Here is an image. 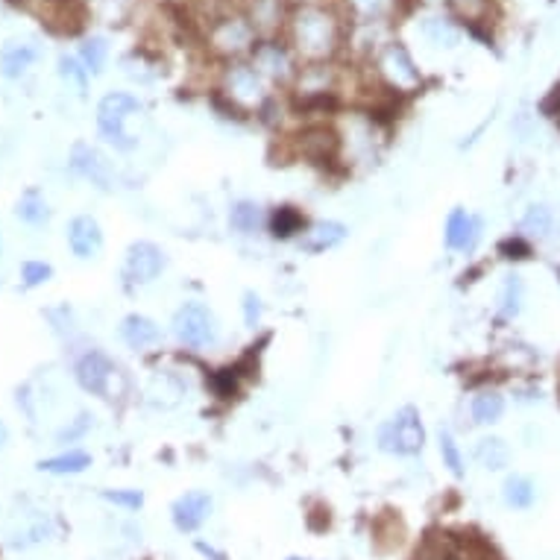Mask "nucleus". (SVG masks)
I'll list each match as a JSON object with an SVG mask.
<instances>
[{
  "mask_svg": "<svg viewBox=\"0 0 560 560\" xmlns=\"http://www.w3.org/2000/svg\"><path fill=\"white\" fill-rule=\"evenodd\" d=\"M288 38L300 59L326 62L341 47V18L320 4H302L288 21Z\"/></svg>",
  "mask_w": 560,
  "mask_h": 560,
  "instance_id": "obj_1",
  "label": "nucleus"
},
{
  "mask_svg": "<svg viewBox=\"0 0 560 560\" xmlns=\"http://www.w3.org/2000/svg\"><path fill=\"white\" fill-rule=\"evenodd\" d=\"M141 109L144 106L139 103V98H132V94H126V91H112L100 100L98 126H100V135L115 147V150H121V153L135 150V144L139 141L126 132V118Z\"/></svg>",
  "mask_w": 560,
  "mask_h": 560,
  "instance_id": "obj_2",
  "label": "nucleus"
},
{
  "mask_svg": "<svg viewBox=\"0 0 560 560\" xmlns=\"http://www.w3.org/2000/svg\"><path fill=\"white\" fill-rule=\"evenodd\" d=\"M378 446L390 455H420L426 446V428H422V417L414 405L399 408L382 428H378Z\"/></svg>",
  "mask_w": 560,
  "mask_h": 560,
  "instance_id": "obj_3",
  "label": "nucleus"
},
{
  "mask_svg": "<svg viewBox=\"0 0 560 560\" xmlns=\"http://www.w3.org/2000/svg\"><path fill=\"white\" fill-rule=\"evenodd\" d=\"M171 329L176 335V341L188 346V350H206V346L217 344V320L211 314L208 305L203 302H185L182 309L174 314Z\"/></svg>",
  "mask_w": 560,
  "mask_h": 560,
  "instance_id": "obj_4",
  "label": "nucleus"
},
{
  "mask_svg": "<svg viewBox=\"0 0 560 560\" xmlns=\"http://www.w3.org/2000/svg\"><path fill=\"white\" fill-rule=\"evenodd\" d=\"M256 27L247 18L226 15L208 27V47L220 56H241V53L256 50Z\"/></svg>",
  "mask_w": 560,
  "mask_h": 560,
  "instance_id": "obj_5",
  "label": "nucleus"
},
{
  "mask_svg": "<svg viewBox=\"0 0 560 560\" xmlns=\"http://www.w3.org/2000/svg\"><path fill=\"white\" fill-rule=\"evenodd\" d=\"M73 376H77V382L86 394L100 396V399H115L112 382L118 378V367H115L112 358L103 355L100 350H89L82 355L77 367H73Z\"/></svg>",
  "mask_w": 560,
  "mask_h": 560,
  "instance_id": "obj_6",
  "label": "nucleus"
},
{
  "mask_svg": "<svg viewBox=\"0 0 560 560\" xmlns=\"http://www.w3.org/2000/svg\"><path fill=\"white\" fill-rule=\"evenodd\" d=\"M165 267H167V256L162 252V247H156L153 241H135L126 250L123 279L130 284H150L162 276Z\"/></svg>",
  "mask_w": 560,
  "mask_h": 560,
  "instance_id": "obj_7",
  "label": "nucleus"
},
{
  "mask_svg": "<svg viewBox=\"0 0 560 560\" xmlns=\"http://www.w3.org/2000/svg\"><path fill=\"white\" fill-rule=\"evenodd\" d=\"M71 167L82 179H89L94 188H100V191H115L118 174H115L112 162L98 150V147H91L86 141L73 144V150H71Z\"/></svg>",
  "mask_w": 560,
  "mask_h": 560,
  "instance_id": "obj_8",
  "label": "nucleus"
},
{
  "mask_svg": "<svg viewBox=\"0 0 560 560\" xmlns=\"http://www.w3.org/2000/svg\"><path fill=\"white\" fill-rule=\"evenodd\" d=\"M378 73L387 80V86L394 91H414L420 86V71L403 45H387L382 50V56H378Z\"/></svg>",
  "mask_w": 560,
  "mask_h": 560,
  "instance_id": "obj_9",
  "label": "nucleus"
},
{
  "mask_svg": "<svg viewBox=\"0 0 560 560\" xmlns=\"http://www.w3.org/2000/svg\"><path fill=\"white\" fill-rule=\"evenodd\" d=\"M226 98L241 106V109H252L261 106L267 91H264V77L252 65H232L226 71Z\"/></svg>",
  "mask_w": 560,
  "mask_h": 560,
  "instance_id": "obj_10",
  "label": "nucleus"
},
{
  "mask_svg": "<svg viewBox=\"0 0 560 560\" xmlns=\"http://www.w3.org/2000/svg\"><path fill=\"white\" fill-rule=\"evenodd\" d=\"M30 13L41 18V24H47L53 33H68L73 36L82 27V13L73 0H21Z\"/></svg>",
  "mask_w": 560,
  "mask_h": 560,
  "instance_id": "obj_11",
  "label": "nucleus"
},
{
  "mask_svg": "<svg viewBox=\"0 0 560 560\" xmlns=\"http://www.w3.org/2000/svg\"><path fill=\"white\" fill-rule=\"evenodd\" d=\"M252 68L273 82H288L293 77V56L279 41H264L252 50Z\"/></svg>",
  "mask_w": 560,
  "mask_h": 560,
  "instance_id": "obj_12",
  "label": "nucleus"
},
{
  "mask_svg": "<svg viewBox=\"0 0 560 560\" xmlns=\"http://www.w3.org/2000/svg\"><path fill=\"white\" fill-rule=\"evenodd\" d=\"M171 516H174L176 531H182V534L199 531L203 522L211 516V496L203 490H191V493L179 496L171 508Z\"/></svg>",
  "mask_w": 560,
  "mask_h": 560,
  "instance_id": "obj_13",
  "label": "nucleus"
},
{
  "mask_svg": "<svg viewBox=\"0 0 560 560\" xmlns=\"http://www.w3.org/2000/svg\"><path fill=\"white\" fill-rule=\"evenodd\" d=\"M68 247L77 259H94L103 250V232L100 224L89 215L73 217L68 224Z\"/></svg>",
  "mask_w": 560,
  "mask_h": 560,
  "instance_id": "obj_14",
  "label": "nucleus"
},
{
  "mask_svg": "<svg viewBox=\"0 0 560 560\" xmlns=\"http://www.w3.org/2000/svg\"><path fill=\"white\" fill-rule=\"evenodd\" d=\"M446 247L458 252H472L481 241V217L467 215L463 208H455L446 220Z\"/></svg>",
  "mask_w": 560,
  "mask_h": 560,
  "instance_id": "obj_15",
  "label": "nucleus"
},
{
  "mask_svg": "<svg viewBox=\"0 0 560 560\" xmlns=\"http://www.w3.org/2000/svg\"><path fill=\"white\" fill-rule=\"evenodd\" d=\"M121 337L130 350H150V346L162 341V329H158L150 317L130 314V317H123V323H121Z\"/></svg>",
  "mask_w": 560,
  "mask_h": 560,
  "instance_id": "obj_16",
  "label": "nucleus"
},
{
  "mask_svg": "<svg viewBox=\"0 0 560 560\" xmlns=\"http://www.w3.org/2000/svg\"><path fill=\"white\" fill-rule=\"evenodd\" d=\"M267 224V215L256 199H238L229 208V226L238 232V235H259Z\"/></svg>",
  "mask_w": 560,
  "mask_h": 560,
  "instance_id": "obj_17",
  "label": "nucleus"
},
{
  "mask_svg": "<svg viewBox=\"0 0 560 560\" xmlns=\"http://www.w3.org/2000/svg\"><path fill=\"white\" fill-rule=\"evenodd\" d=\"M300 153L317 158V162H329L337 153V135L326 126H311L300 135Z\"/></svg>",
  "mask_w": 560,
  "mask_h": 560,
  "instance_id": "obj_18",
  "label": "nucleus"
},
{
  "mask_svg": "<svg viewBox=\"0 0 560 560\" xmlns=\"http://www.w3.org/2000/svg\"><path fill=\"white\" fill-rule=\"evenodd\" d=\"M346 238V226L337 224V220H323V224H314L309 232H305L302 247L309 252H326L337 247Z\"/></svg>",
  "mask_w": 560,
  "mask_h": 560,
  "instance_id": "obj_19",
  "label": "nucleus"
},
{
  "mask_svg": "<svg viewBox=\"0 0 560 560\" xmlns=\"http://www.w3.org/2000/svg\"><path fill=\"white\" fill-rule=\"evenodd\" d=\"M36 56H38V50L33 45L9 41V45L4 47V53H0V68H4V77H9V80L21 77V73L36 62Z\"/></svg>",
  "mask_w": 560,
  "mask_h": 560,
  "instance_id": "obj_20",
  "label": "nucleus"
},
{
  "mask_svg": "<svg viewBox=\"0 0 560 560\" xmlns=\"http://www.w3.org/2000/svg\"><path fill=\"white\" fill-rule=\"evenodd\" d=\"M475 461L484 470H505L511 463V449L502 437H481L475 443Z\"/></svg>",
  "mask_w": 560,
  "mask_h": 560,
  "instance_id": "obj_21",
  "label": "nucleus"
},
{
  "mask_svg": "<svg viewBox=\"0 0 560 560\" xmlns=\"http://www.w3.org/2000/svg\"><path fill=\"white\" fill-rule=\"evenodd\" d=\"M89 467H91V455L89 452H80V449H71V452H62V455H56V458L38 461V470L53 472V475H77Z\"/></svg>",
  "mask_w": 560,
  "mask_h": 560,
  "instance_id": "obj_22",
  "label": "nucleus"
},
{
  "mask_svg": "<svg viewBox=\"0 0 560 560\" xmlns=\"http://www.w3.org/2000/svg\"><path fill=\"white\" fill-rule=\"evenodd\" d=\"M470 414L479 426H493V422H499L505 414V399L496 394V390H481V394L472 399Z\"/></svg>",
  "mask_w": 560,
  "mask_h": 560,
  "instance_id": "obj_23",
  "label": "nucleus"
},
{
  "mask_svg": "<svg viewBox=\"0 0 560 560\" xmlns=\"http://www.w3.org/2000/svg\"><path fill=\"white\" fill-rule=\"evenodd\" d=\"M15 215L24 220V224H30V226H45L47 220H50L47 199L41 197V191H36V188H30V191L21 194Z\"/></svg>",
  "mask_w": 560,
  "mask_h": 560,
  "instance_id": "obj_24",
  "label": "nucleus"
},
{
  "mask_svg": "<svg viewBox=\"0 0 560 560\" xmlns=\"http://www.w3.org/2000/svg\"><path fill=\"white\" fill-rule=\"evenodd\" d=\"M302 229H305V217H302V211H300V208L282 206V208L273 211V217H270V235H273V238L288 241V238H293V235H300Z\"/></svg>",
  "mask_w": 560,
  "mask_h": 560,
  "instance_id": "obj_25",
  "label": "nucleus"
},
{
  "mask_svg": "<svg viewBox=\"0 0 560 560\" xmlns=\"http://www.w3.org/2000/svg\"><path fill=\"white\" fill-rule=\"evenodd\" d=\"M250 24L256 33H273L282 24V0H252Z\"/></svg>",
  "mask_w": 560,
  "mask_h": 560,
  "instance_id": "obj_26",
  "label": "nucleus"
},
{
  "mask_svg": "<svg viewBox=\"0 0 560 560\" xmlns=\"http://www.w3.org/2000/svg\"><path fill=\"white\" fill-rule=\"evenodd\" d=\"M502 496L505 502L511 505L516 511H525L534 505V484L525 479V475H511V479H505V488H502Z\"/></svg>",
  "mask_w": 560,
  "mask_h": 560,
  "instance_id": "obj_27",
  "label": "nucleus"
},
{
  "mask_svg": "<svg viewBox=\"0 0 560 560\" xmlns=\"http://www.w3.org/2000/svg\"><path fill=\"white\" fill-rule=\"evenodd\" d=\"M552 226H555V215H552V208L543 206V203H537L525 211V217H522V232L528 238H548L552 235Z\"/></svg>",
  "mask_w": 560,
  "mask_h": 560,
  "instance_id": "obj_28",
  "label": "nucleus"
},
{
  "mask_svg": "<svg viewBox=\"0 0 560 560\" xmlns=\"http://www.w3.org/2000/svg\"><path fill=\"white\" fill-rule=\"evenodd\" d=\"M452 15L463 24L470 27H479V24H488V15H490V0H446Z\"/></svg>",
  "mask_w": 560,
  "mask_h": 560,
  "instance_id": "obj_29",
  "label": "nucleus"
},
{
  "mask_svg": "<svg viewBox=\"0 0 560 560\" xmlns=\"http://www.w3.org/2000/svg\"><path fill=\"white\" fill-rule=\"evenodd\" d=\"M346 4H350L361 24H376V21L387 18L390 9H394V0H346Z\"/></svg>",
  "mask_w": 560,
  "mask_h": 560,
  "instance_id": "obj_30",
  "label": "nucleus"
},
{
  "mask_svg": "<svg viewBox=\"0 0 560 560\" xmlns=\"http://www.w3.org/2000/svg\"><path fill=\"white\" fill-rule=\"evenodd\" d=\"M80 56H82V62H86L89 73H100L103 65H106V56H109V45H106V38L94 36V38L86 41V45H82Z\"/></svg>",
  "mask_w": 560,
  "mask_h": 560,
  "instance_id": "obj_31",
  "label": "nucleus"
},
{
  "mask_svg": "<svg viewBox=\"0 0 560 560\" xmlns=\"http://www.w3.org/2000/svg\"><path fill=\"white\" fill-rule=\"evenodd\" d=\"M440 458L449 467V472L461 479L463 475V455H461L455 437H452V431H440Z\"/></svg>",
  "mask_w": 560,
  "mask_h": 560,
  "instance_id": "obj_32",
  "label": "nucleus"
},
{
  "mask_svg": "<svg viewBox=\"0 0 560 560\" xmlns=\"http://www.w3.org/2000/svg\"><path fill=\"white\" fill-rule=\"evenodd\" d=\"M522 309V279L520 276H508L502 288V314L505 317H516Z\"/></svg>",
  "mask_w": 560,
  "mask_h": 560,
  "instance_id": "obj_33",
  "label": "nucleus"
},
{
  "mask_svg": "<svg viewBox=\"0 0 560 560\" xmlns=\"http://www.w3.org/2000/svg\"><path fill=\"white\" fill-rule=\"evenodd\" d=\"M426 36L435 41V45H446V47H452L458 41V30L449 24V21H440V18H431L428 24H426Z\"/></svg>",
  "mask_w": 560,
  "mask_h": 560,
  "instance_id": "obj_34",
  "label": "nucleus"
},
{
  "mask_svg": "<svg viewBox=\"0 0 560 560\" xmlns=\"http://www.w3.org/2000/svg\"><path fill=\"white\" fill-rule=\"evenodd\" d=\"M53 276V267L45 261H24L21 264V279H24L27 288H38Z\"/></svg>",
  "mask_w": 560,
  "mask_h": 560,
  "instance_id": "obj_35",
  "label": "nucleus"
},
{
  "mask_svg": "<svg viewBox=\"0 0 560 560\" xmlns=\"http://www.w3.org/2000/svg\"><path fill=\"white\" fill-rule=\"evenodd\" d=\"M103 499L112 505H121V508L139 511L144 505V493L141 490H103Z\"/></svg>",
  "mask_w": 560,
  "mask_h": 560,
  "instance_id": "obj_36",
  "label": "nucleus"
},
{
  "mask_svg": "<svg viewBox=\"0 0 560 560\" xmlns=\"http://www.w3.org/2000/svg\"><path fill=\"white\" fill-rule=\"evenodd\" d=\"M59 68H62V77H65V80H73V82H77V89L80 91H86V68H80L77 65V59H71V56H62L59 59Z\"/></svg>",
  "mask_w": 560,
  "mask_h": 560,
  "instance_id": "obj_37",
  "label": "nucleus"
},
{
  "mask_svg": "<svg viewBox=\"0 0 560 560\" xmlns=\"http://www.w3.org/2000/svg\"><path fill=\"white\" fill-rule=\"evenodd\" d=\"M259 320H261V300H259V293L247 291L244 293V323L250 326V329H256Z\"/></svg>",
  "mask_w": 560,
  "mask_h": 560,
  "instance_id": "obj_38",
  "label": "nucleus"
},
{
  "mask_svg": "<svg viewBox=\"0 0 560 560\" xmlns=\"http://www.w3.org/2000/svg\"><path fill=\"white\" fill-rule=\"evenodd\" d=\"M89 428H91V417H89V414H80L77 420L71 422L68 428H62V431H59V440H77V437L86 435Z\"/></svg>",
  "mask_w": 560,
  "mask_h": 560,
  "instance_id": "obj_39",
  "label": "nucleus"
},
{
  "mask_svg": "<svg viewBox=\"0 0 560 560\" xmlns=\"http://www.w3.org/2000/svg\"><path fill=\"white\" fill-rule=\"evenodd\" d=\"M215 387H217V396H224V399H229L232 394H235V376H232V369H217Z\"/></svg>",
  "mask_w": 560,
  "mask_h": 560,
  "instance_id": "obj_40",
  "label": "nucleus"
},
{
  "mask_svg": "<svg viewBox=\"0 0 560 560\" xmlns=\"http://www.w3.org/2000/svg\"><path fill=\"white\" fill-rule=\"evenodd\" d=\"M499 250L505 252V259H528V252H531V247L522 238H508Z\"/></svg>",
  "mask_w": 560,
  "mask_h": 560,
  "instance_id": "obj_41",
  "label": "nucleus"
},
{
  "mask_svg": "<svg viewBox=\"0 0 560 560\" xmlns=\"http://www.w3.org/2000/svg\"><path fill=\"white\" fill-rule=\"evenodd\" d=\"M197 548H199V552H203L206 557H211V560H224V557H220V555L215 552V548H208L206 543H197Z\"/></svg>",
  "mask_w": 560,
  "mask_h": 560,
  "instance_id": "obj_42",
  "label": "nucleus"
},
{
  "mask_svg": "<svg viewBox=\"0 0 560 560\" xmlns=\"http://www.w3.org/2000/svg\"><path fill=\"white\" fill-rule=\"evenodd\" d=\"M9 440V428L4 426V420H0V449H4V443Z\"/></svg>",
  "mask_w": 560,
  "mask_h": 560,
  "instance_id": "obj_43",
  "label": "nucleus"
},
{
  "mask_svg": "<svg viewBox=\"0 0 560 560\" xmlns=\"http://www.w3.org/2000/svg\"><path fill=\"white\" fill-rule=\"evenodd\" d=\"M288 560H305V557H288Z\"/></svg>",
  "mask_w": 560,
  "mask_h": 560,
  "instance_id": "obj_44",
  "label": "nucleus"
},
{
  "mask_svg": "<svg viewBox=\"0 0 560 560\" xmlns=\"http://www.w3.org/2000/svg\"><path fill=\"white\" fill-rule=\"evenodd\" d=\"M557 387H560V378H557Z\"/></svg>",
  "mask_w": 560,
  "mask_h": 560,
  "instance_id": "obj_45",
  "label": "nucleus"
},
{
  "mask_svg": "<svg viewBox=\"0 0 560 560\" xmlns=\"http://www.w3.org/2000/svg\"><path fill=\"white\" fill-rule=\"evenodd\" d=\"M557 91H560V89H557Z\"/></svg>",
  "mask_w": 560,
  "mask_h": 560,
  "instance_id": "obj_46",
  "label": "nucleus"
}]
</instances>
